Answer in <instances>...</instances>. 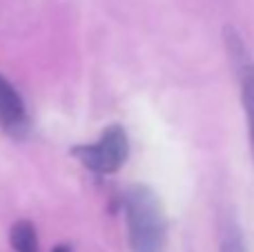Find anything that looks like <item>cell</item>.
Here are the masks:
<instances>
[{"label": "cell", "instance_id": "obj_1", "mask_svg": "<svg viewBox=\"0 0 254 252\" xmlns=\"http://www.w3.org/2000/svg\"><path fill=\"white\" fill-rule=\"evenodd\" d=\"M125 219L131 252L165 250V214L152 188L131 186L125 192Z\"/></svg>", "mask_w": 254, "mask_h": 252}, {"label": "cell", "instance_id": "obj_7", "mask_svg": "<svg viewBox=\"0 0 254 252\" xmlns=\"http://www.w3.org/2000/svg\"><path fill=\"white\" fill-rule=\"evenodd\" d=\"M52 252H71V248H69V246H56Z\"/></svg>", "mask_w": 254, "mask_h": 252}, {"label": "cell", "instance_id": "obj_3", "mask_svg": "<svg viewBox=\"0 0 254 252\" xmlns=\"http://www.w3.org/2000/svg\"><path fill=\"white\" fill-rule=\"evenodd\" d=\"M225 47L230 54V63H232L234 76L239 80V89H241V101L243 110L248 116V132H250V145L254 154V61L248 52L246 40L241 38L234 27H225L223 29Z\"/></svg>", "mask_w": 254, "mask_h": 252}, {"label": "cell", "instance_id": "obj_5", "mask_svg": "<svg viewBox=\"0 0 254 252\" xmlns=\"http://www.w3.org/2000/svg\"><path fill=\"white\" fill-rule=\"evenodd\" d=\"M11 246L16 252H38V237L31 221H18L11 228Z\"/></svg>", "mask_w": 254, "mask_h": 252}, {"label": "cell", "instance_id": "obj_2", "mask_svg": "<svg viewBox=\"0 0 254 252\" xmlns=\"http://www.w3.org/2000/svg\"><path fill=\"white\" fill-rule=\"evenodd\" d=\"M71 154L92 172L114 174L123 168V163L129 156V141L121 125H110L98 141L71 147Z\"/></svg>", "mask_w": 254, "mask_h": 252}, {"label": "cell", "instance_id": "obj_6", "mask_svg": "<svg viewBox=\"0 0 254 252\" xmlns=\"http://www.w3.org/2000/svg\"><path fill=\"white\" fill-rule=\"evenodd\" d=\"M221 252H246L243 235L234 221H228L221 230Z\"/></svg>", "mask_w": 254, "mask_h": 252}, {"label": "cell", "instance_id": "obj_4", "mask_svg": "<svg viewBox=\"0 0 254 252\" xmlns=\"http://www.w3.org/2000/svg\"><path fill=\"white\" fill-rule=\"evenodd\" d=\"M0 125L13 136H22L29 129V119L20 94L0 74Z\"/></svg>", "mask_w": 254, "mask_h": 252}]
</instances>
